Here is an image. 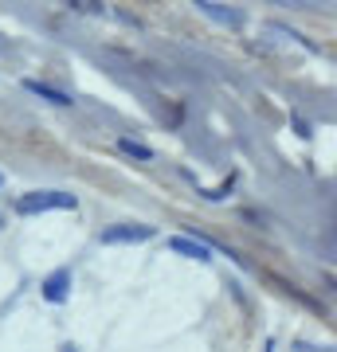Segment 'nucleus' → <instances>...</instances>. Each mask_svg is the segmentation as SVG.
Returning <instances> with one entry per match:
<instances>
[{"mask_svg":"<svg viewBox=\"0 0 337 352\" xmlns=\"http://www.w3.org/2000/svg\"><path fill=\"white\" fill-rule=\"evenodd\" d=\"M145 239H153L150 223H118L102 231V243H145Z\"/></svg>","mask_w":337,"mask_h":352,"instance_id":"obj_2","label":"nucleus"},{"mask_svg":"<svg viewBox=\"0 0 337 352\" xmlns=\"http://www.w3.org/2000/svg\"><path fill=\"white\" fill-rule=\"evenodd\" d=\"M24 90H32V94H39V98L55 102V106H71V102H75L71 94H63V90H55V87H43V82H36V78H28Z\"/></svg>","mask_w":337,"mask_h":352,"instance_id":"obj_6","label":"nucleus"},{"mask_svg":"<svg viewBox=\"0 0 337 352\" xmlns=\"http://www.w3.org/2000/svg\"><path fill=\"white\" fill-rule=\"evenodd\" d=\"M67 289H71V270H55V274L43 282V298H48V302H63Z\"/></svg>","mask_w":337,"mask_h":352,"instance_id":"obj_5","label":"nucleus"},{"mask_svg":"<svg viewBox=\"0 0 337 352\" xmlns=\"http://www.w3.org/2000/svg\"><path fill=\"white\" fill-rule=\"evenodd\" d=\"M200 12L212 16V20H220V24H227V28H239V24H243V16H239L236 8H224V4H216V0H200Z\"/></svg>","mask_w":337,"mask_h":352,"instance_id":"obj_4","label":"nucleus"},{"mask_svg":"<svg viewBox=\"0 0 337 352\" xmlns=\"http://www.w3.org/2000/svg\"><path fill=\"white\" fill-rule=\"evenodd\" d=\"M118 149H122L125 157H134V161H153V149L150 145H141V141H134V138H122L118 141Z\"/></svg>","mask_w":337,"mask_h":352,"instance_id":"obj_7","label":"nucleus"},{"mask_svg":"<svg viewBox=\"0 0 337 352\" xmlns=\"http://www.w3.org/2000/svg\"><path fill=\"white\" fill-rule=\"evenodd\" d=\"M55 208H63V212H75L79 200L71 196V192H28V196H20V200H16V212H20V215L55 212Z\"/></svg>","mask_w":337,"mask_h":352,"instance_id":"obj_1","label":"nucleus"},{"mask_svg":"<svg viewBox=\"0 0 337 352\" xmlns=\"http://www.w3.org/2000/svg\"><path fill=\"white\" fill-rule=\"evenodd\" d=\"M169 251L185 254V258H200V263L212 258V247H208V243L204 239H188V235H173V239H169Z\"/></svg>","mask_w":337,"mask_h":352,"instance_id":"obj_3","label":"nucleus"}]
</instances>
